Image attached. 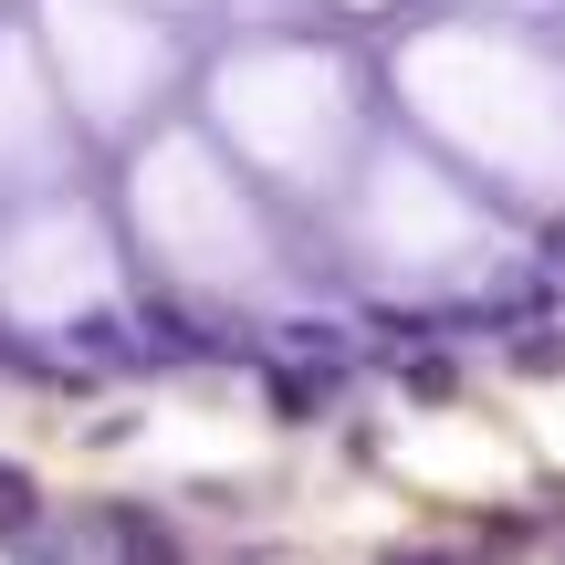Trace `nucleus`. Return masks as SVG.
<instances>
[{
	"label": "nucleus",
	"mask_w": 565,
	"mask_h": 565,
	"mask_svg": "<svg viewBox=\"0 0 565 565\" xmlns=\"http://www.w3.org/2000/svg\"><path fill=\"white\" fill-rule=\"evenodd\" d=\"M147 231L168 242V263L179 273H200V282H221L231 263L252 252V221H242V200H231V179L210 158H189V147H168L158 168H147Z\"/></svg>",
	"instance_id": "obj_1"
},
{
	"label": "nucleus",
	"mask_w": 565,
	"mask_h": 565,
	"mask_svg": "<svg viewBox=\"0 0 565 565\" xmlns=\"http://www.w3.org/2000/svg\"><path fill=\"white\" fill-rule=\"evenodd\" d=\"M53 53H63V74H74V95L95 105V116L147 105L158 74H168V42L147 32L137 11H105V0H53Z\"/></svg>",
	"instance_id": "obj_2"
},
{
	"label": "nucleus",
	"mask_w": 565,
	"mask_h": 565,
	"mask_svg": "<svg viewBox=\"0 0 565 565\" xmlns=\"http://www.w3.org/2000/svg\"><path fill=\"white\" fill-rule=\"evenodd\" d=\"M0 282H11V315H84V303L105 294V242L84 210H32V221H11V242H0Z\"/></svg>",
	"instance_id": "obj_3"
},
{
	"label": "nucleus",
	"mask_w": 565,
	"mask_h": 565,
	"mask_svg": "<svg viewBox=\"0 0 565 565\" xmlns=\"http://www.w3.org/2000/svg\"><path fill=\"white\" fill-rule=\"evenodd\" d=\"M53 95L32 84V63H21V42H0V179H32V168H53Z\"/></svg>",
	"instance_id": "obj_4"
}]
</instances>
